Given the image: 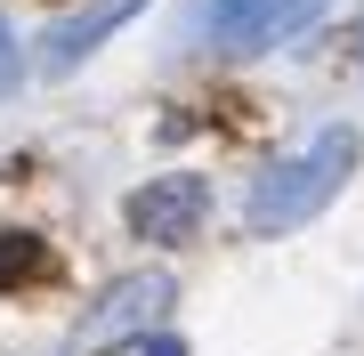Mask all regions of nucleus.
Returning a JSON list of instances; mask_svg holds the SVG:
<instances>
[{"label": "nucleus", "mask_w": 364, "mask_h": 356, "mask_svg": "<svg viewBox=\"0 0 364 356\" xmlns=\"http://www.w3.org/2000/svg\"><path fill=\"white\" fill-rule=\"evenodd\" d=\"M348 171H356V130H316L299 154L267 162L259 186H251V203H243L251 235H291V227H308L340 186H348Z\"/></svg>", "instance_id": "f257e3e1"}, {"label": "nucleus", "mask_w": 364, "mask_h": 356, "mask_svg": "<svg viewBox=\"0 0 364 356\" xmlns=\"http://www.w3.org/2000/svg\"><path fill=\"white\" fill-rule=\"evenodd\" d=\"M170 300H178V284L162 276V267H138V276H114L97 291V308L73 324V340L65 356H97V348H114V340H146L162 316H170Z\"/></svg>", "instance_id": "f03ea898"}, {"label": "nucleus", "mask_w": 364, "mask_h": 356, "mask_svg": "<svg viewBox=\"0 0 364 356\" xmlns=\"http://www.w3.org/2000/svg\"><path fill=\"white\" fill-rule=\"evenodd\" d=\"M210 211V186L203 178H154V186H138L130 195V235L146 243H178V235H195Z\"/></svg>", "instance_id": "7ed1b4c3"}, {"label": "nucleus", "mask_w": 364, "mask_h": 356, "mask_svg": "<svg viewBox=\"0 0 364 356\" xmlns=\"http://www.w3.org/2000/svg\"><path fill=\"white\" fill-rule=\"evenodd\" d=\"M138 9H146V0H90V9L57 16V25H49V41H41V73H73L81 57H90L105 33H122Z\"/></svg>", "instance_id": "20e7f679"}, {"label": "nucleus", "mask_w": 364, "mask_h": 356, "mask_svg": "<svg viewBox=\"0 0 364 356\" xmlns=\"http://www.w3.org/2000/svg\"><path fill=\"white\" fill-rule=\"evenodd\" d=\"M267 9H275V0H203V33H210V49H235V57H243L251 41H259Z\"/></svg>", "instance_id": "39448f33"}, {"label": "nucleus", "mask_w": 364, "mask_h": 356, "mask_svg": "<svg viewBox=\"0 0 364 356\" xmlns=\"http://www.w3.org/2000/svg\"><path fill=\"white\" fill-rule=\"evenodd\" d=\"M33 276H49V243L25 235V227H0V291H16Z\"/></svg>", "instance_id": "423d86ee"}, {"label": "nucleus", "mask_w": 364, "mask_h": 356, "mask_svg": "<svg viewBox=\"0 0 364 356\" xmlns=\"http://www.w3.org/2000/svg\"><path fill=\"white\" fill-rule=\"evenodd\" d=\"M324 9H332V0H275V9H267V25H259V41H251L243 57H259V49H284V41H299V33L316 25V16H324Z\"/></svg>", "instance_id": "0eeeda50"}, {"label": "nucleus", "mask_w": 364, "mask_h": 356, "mask_svg": "<svg viewBox=\"0 0 364 356\" xmlns=\"http://www.w3.org/2000/svg\"><path fill=\"white\" fill-rule=\"evenodd\" d=\"M0 90H16V41H9V25H0Z\"/></svg>", "instance_id": "6e6552de"}, {"label": "nucleus", "mask_w": 364, "mask_h": 356, "mask_svg": "<svg viewBox=\"0 0 364 356\" xmlns=\"http://www.w3.org/2000/svg\"><path fill=\"white\" fill-rule=\"evenodd\" d=\"M138 356H186V348H178V340H162V332H146V348H138Z\"/></svg>", "instance_id": "1a4fd4ad"}]
</instances>
